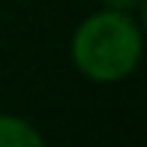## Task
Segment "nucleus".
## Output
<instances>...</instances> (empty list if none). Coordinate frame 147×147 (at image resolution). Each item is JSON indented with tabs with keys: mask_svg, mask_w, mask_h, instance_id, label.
Instances as JSON below:
<instances>
[{
	"mask_svg": "<svg viewBox=\"0 0 147 147\" xmlns=\"http://www.w3.org/2000/svg\"><path fill=\"white\" fill-rule=\"evenodd\" d=\"M69 60L90 84H120L144 60V30L135 12L96 9L72 30Z\"/></svg>",
	"mask_w": 147,
	"mask_h": 147,
	"instance_id": "obj_1",
	"label": "nucleus"
},
{
	"mask_svg": "<svg viewBox=\"0 0 147 147\" xmlns=\"http://www.w3.org/2000/svg\"><path fill=\"white\" fill-rule=\"evenodd\" d=\"M105 9H117V12H141L144 0H102Z\"/></svg>",
	"mask_w": 147,
	"mask_h": 147,
	"instance_id": "obj_3",
	"label": "nucleus"
},
{
	"mask_svg": "<svg viewBox=\"0 0 147 147\" xmlns=\"http://www.w3.org/2000/svg\"><path fill=\"white\" fill-rule=\"evenodd\" d=\"M0 147H48V141L27 117L0 111Z\"/></svg>",
	"mask_w": 147,
	"mask_h": 147,
	"instance_id": "obj_2",
	"label": "nucleus"
}]
</instances>
